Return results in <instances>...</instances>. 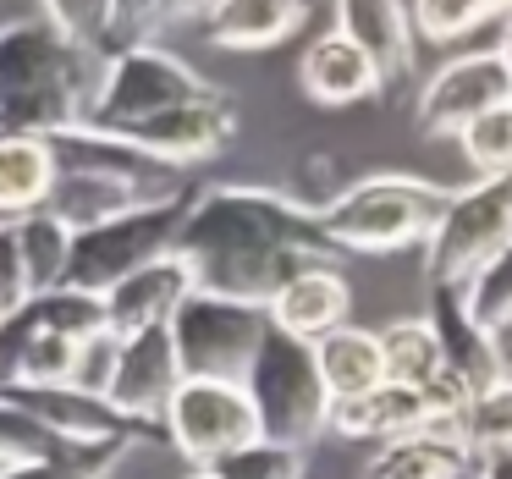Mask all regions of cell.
Segmentation results:
<instances>
[{
	"instance_id": "cell-2",
	"label": "cell",
	"mask_w": 512,
	"mask_h": 479,
	"mask_svg": "<svg viewBox=\"0 0 512 479\" xmlns=\"http://www.w3.org/2000/svg\"><path fill=\"white\" fill-rule=\"evenodd\" d=\"M100 61L61 28L56 6L0 23V138L83 127Z\"/></svg>"
},
{
	"instance_id": "cell-29",
	"label": "cell",
	"mask_w": 512,
	"mask_h": 479,
	"mask_svg": "<svg viewBox=\"0 0 512 479\" xmlns=\"http://www.w3.org/2000/svg\"><path fill=\"white\" fill-rule=\"evenodd\" d=\"M138 441H94V446H67L50 463H28V468H0V479H105L116 474L127 452Z\"/></svg>"
},
{
	"instance_id": "cell-21",
	"label": "cell",
	"mask_w": 512,
	"mask_h": 479,
	"mask_svg": "<svg viewBox=\"0 0 512 479\" xmlns=\"http://www.w3.org/2000/svg\"><path fill=\"white\" fill-rule=\"evenodd\" d=\"M309 353H314V375H320L331 402L364 397V391L380 386V342L364 325H336L331 336L309 342Z\"/></svg>"
},
{
	"instance_id": "cell-5",
	"label": "cell",
	"mask_w": 512,
	"mask_h": 479,
	"mask_svg": "<svg viewBox=\"0 0 512 479\" xmlns=\"http://www.w3.org/2000/svg\"><path fill=\"white\" fill-rule=\"evenodd\" d=\"M204 94H215V83L204 78L199 67H188L177 50L138 45V50H122V56L100 61V78H94L83 127H89V133L122 138L127 127L155 122L160 111H177V105L204 100Z\"/></svg>"
},
{
	"instance_id": "cell-11",
	"label": "cell",
	"mask_w": 512,
	"mask_h": 479,
	"mask_svg": "<svg viewBox=\"0 0 512 479\" xmlns=\"http://www.w3.org/2000/svg\"><path fill=\"white\" fill-rule=\"evenodd\" d=\"M232 133H237V100L215 89V94H204V100L177 105V111H160L155 122L127 127L122 144L138 149V155H149L166 171H188V166H199V160L221 155V149L232 144Z\"/></svg>"
},
{
	"instance_id": "cell-22",
	"label": "cell",
	"mask_w": 512,
	"mask_h": 479,
	"mask_svg": "<svg viewBox=\"0 0 512 479\" xmlns=\"http://www.w3.org/2000/svg\"><path fill=\"white\" fill-rule=\"evenodd\" d=\"M50 182H56V166H50L45 138H0V221L39 210L50 199Z\"/></svg>"
},
{
	"instance_id": "cell-12",
	"label": "cell",
	"mask_w": 512,
	"mask_h": 479,
	"mask_svg": "<svg viewBox=\"0 0 512 479\" xmlns=\"http://www.w3.org/2000/svg\"><path fill=\"white\" fill-rule=\"evenodd\" d=\"M182 386L177 353H171L166 325L155 331H133L116 336V358H111V380H105V402L133 424H160V408L171 402V391Z\"/></svg>"
},
{
	"instance_id": "cell-27",
	"label": "cell",
	"mask_w": 512,
	"mask_h": 479,
	"mask_svg": "<svg viewBox=\"0 0 512 479\" xmlns=\"http://www.w3.org/2000/svg\"><path fill=\"white\" fill-rule=\"evenodd\" d=\"M204 479H303L309 474V452L303 446H276V441H248L237 452L215 457V463L193 468Z\"/></svg>"
},
{
	"instance_id": "cell-15",
	"label": "cell",
	"mask_w": 512,
	"mask_h": 479,
	"mask_svg": "<svg viewBox=\"0 0 512 479\" xmlns=\"http://www.w3.org/2000/svg\"><path fill=\"white\" fill-rule=\"evenodd\" d=\"M336 34L353 39V50L369 61L375 72V94L397 89L402 78L413 72V28L402 6H386V0H353V6H336Z\"/></svg>"
},
{
	"instance_id": "cell-4",
	"label": "cell",
	"mask_w": 512,
	"mask_h": 479,
	"mask_svg": "<svg viewBox=\"0 0 512 479\" xmlns=\"http://www.w3.org/2000/svg\"><path fill=\"white\" fill-rule=\"evenodd\" d=\"M193 193H199V182H182V188L160 193V199L127 204V210H116V215H105V221L72 232L67 281H61V287L89 292V298H105L116 281H127L133 270H144V265H155L160 254H171Z\"/></svg>"
},
{
	"instance_id": "cell-8",
	"label": "cell",
	"mask_w": 512,
	"mask_h": 479,
	"mask_svg": "<svg viewBox=\"0 0 512 479\" xmlns=\"http://www.w3.org/2000/svg\"><path fill=\"white\" fill-rule=\"evenodd\" d=\"M265 331H270L265 309L226 303V298H210V292H193L166 325L182 380H226V386L243 380V369L254 364Z\"/></svg>"
},
{
	"instance_id": "cell-17",
	"label": "cell",
	"mask_w": 512,
	"mask_h": 479,
	"mask_svg": "<svg viewBox=\"0 0 512 479\" xmlns=\"http://www.w3.org/2000/svg\"><path fill=\"white\" fill-rule=\"evenodd\" d=\"M204 39L221 50H276L309 23V6L292 0H221L210 12H199Z\"/></svg>"
},
{
	"instance_id": "cell-32",
	"label": "cell",
	"mask_w": 512,
	"mask_h": 479,
	"mask_svg": "<svg viewBox=\"0 0 512 479\" xmlns=\"http://www.w3.org/2000/svg\"><path fill=\"white\" fill-rule=\"evenodd\" d=\"M468 474H474V479H512V446H496V452L474 457Z\"/></svg>"
},
{
	"instance_id": "cell-3",
	"label": "cell",
	"mask_w": 512,
	"mask_h": 479,
	"mask_svg": "<svg viewBox=\"0 0 512 479\" xmlns=\"http://www.w3.org/2000/svg\"><path fill=\"white\" fill-rule=\"evenodd\" d=\"M452 188L408 171H375L320 204V232L336 254H391L408 243H430Z\"/></svg>"
},
{
	"instance_id": "cell-20",
	"label": "cell",
	"mask_w": 512,
	"mask_h": 479,
	"mask_svg": "<svg viewBox=\"0 0 512 479\" xmlns=\"http://www.w3.org/2000/svg\"><path fill=\"white\" fill-rule=\"evenodd\" d=\"M298 83L314 105H353L375 94V72L369 61L353 50V39H342L336 28H325L298 61Z\"/></svg>"
},
{
	"instance_id": "cell-19",
	"label": "cell",
	"mask_w": 512,
	"mask_h": 479,
	"mask_svg": "<svg viewBox=\"0 0 512 479\" xmlns=\"http://www.w3.org/2000/svg\"><path fill=\"white\" fill-rule=\"evenodd\" d=\"M463 474H468V457L441 424L391 435L364 463V479H463Z\"/></svg>"
},
{
	"instance_id": "cell-23",
	"label": "cell",
	"mask_w": 512,
	"mask_h": 479,
	"mask_svg": "<svg viewBox=\"0 0 512 479\" xmlns=\"http://www.w3.org/2000/svg\"><path fill=\"white\" fill-rule=\"evenodd\" d=\"M441 430L463 446L468 463L485 457V452H496V446H512V380H490V386H479L474 397L441 424Z\"/></svg>"
},
{
	"instance_id": "cell-34",
	"label": "cell",
	"mask_w": 512,
	"mask_h": 479,
	"mask_svg": "<svg viewBox=\"0 0 512 479\" xmlns=\"http://www.w3.org/2000/svg\"><path fill=\"white\" fill-rule=\"evenodd\" d=\"M105 479H116V474H105Z\"/></svg>"
},
{
	"instance_id": "cell-33",
	"label": "cell",
	"mask_w": 512,
	"mask_h": 479,
	"mask_svg": "<svg viewBox=\"0 0 512 479\" xmlns=\"http://www.w3.org/2000/svg\"><path fill=\"white\" fill-rule=\"evenodd\" d=\"M182 479H204V474H193V468H188V474H182Z\"/></svg>"
},
{
	"instance_id": "cell-10",
	"label": "cell",
	"mask_w": 512,
	"mask_h": 479,
	"mask_svg": "<svg viewBox=\"0 0 512 479\" xmlns=\"http://www.w3.org/2000/svg\"><path fill=\"white\" fill-rule=\"evenodd\" d=\"M496 105H512V56L507 45L452 56L419 89V127L430 138H457L468 122H479Z\"/></svg>"
},
{
	"instance_id": "cell-18",
	"label": "cell",
	"mask_w": 512,
	"mask_h": 479,
	"mask_svg": "<svg viewBox=\"0 0 512 479\" xmlns=\"http://www.w3.org/2000/svg\"><path fill=\"white\" fill-rule=\"evenodd\" d=\"M424 424L430 419H424L419 391L386 386V380L375 391H364V397L331 402V413H325V430H336L342 441H391V435L424 430Z\"/></svg>"
},
{
	"instance_id": "cell-6",
	"label": "cell",
	"mask_w": 512,
	"mask_h": 479,
	"mask_svg": "<svg viewBox=\"0 0 512 479\" xmlns=\"http://www.w3.org/2000/svg\"><path fill=\"white\" fill-rule=\"evenodd\" d=\"M243 397L254 408V430L259 441L276 446H303L309 452L314 435H325V413H331V397H325L320 375H314V353L309 342H292L276 325L265 331L254 364L243 369Z\"/></svg>"
},
{
	"instance_id": "cell-14",
	"label": "cell",
	"mask_w": 512,
	"mask_h": 479,
	"mask_svg": "<svg viewBox=\"0 0 512 479\" xmlns=\"http://www.w3.org/2000/svg\"><path fill=\"white\" fill-rule=\"evenodd\" d=\"M424 325H430L435 347H441V369L463 375L474 391L490 386V380H512L507 375V347H496L474 320H468L463 287H430V314H424Z\"/></svg>"
},
{
	"instance_id": "cell-7",
	"label": "cell",
	"mask_w": 512,
	"mask_h": 479,
	"mask_svg": "<svg viewBox=\"0 0 512 479\" xmlns=\"http://www.w3.org/2000/svg\"><path fill=\"white\" fill-rule=\"evenodd\" d=\"M501 254H512V177H485L457 188L424 243L430 287H463Z\"/></svg>"
},
{
	"instance_id": "cell-30",
	"label": "cell",
	"mask_w": 512,
	"mask_h": 479,
	"mask_svg": "<svg viewBox=\"0 0 512 479\" xmlns=\"http://www.w3.org/2000/svg\"><path fill=\"white\" fill-rule=\"evenodd\" d=\"M457 144H463V160L479 171V182L512 177V105H496V111H485L479 122H468L463 133H457Z\"/></svg>"
},
{
	"instance_id": "cell-24",
	"label": "cell",
	"mask_w": 512,
	"mask_h": 479,
	"mask_svg": "<svg viewBox=\"0 0 512 479\" xmlns=\"http://www.w3.org/2000/svg\"><path fill=\"white\" fill-rule=\"evenodd\" d=\"M380 342V380L402 391H424L441 375V347H435L430 325L424 320H397L386 331H375Z\"/></svg>"
},
{
	"instance_id": "cell-26",
	"label": "cell",
	"mask_w": 512,
	"mask_h": 479,
	"mask_svg": "<svg viewBox=\"0 0 512 479\" xmlns=\"http://www.w3.org/2000/svg\"><path fill=\"white\" fill-rule=\"evenodd\" d=\"M413 28V45H452V39L474 34L485 23H501L507 6L501 0H419V6H402Z\"/></svg>"
},
{
	"instance_id": "cell-25",
	"label": "cell",
	"mask_w": 512,
	"mask_h": 479,
	"mask_svg": "<svg viewBox=\"0 0 512 479\" xmlns=\"http://www.w3.org/2000/svg\"><path fill=\"white\" fill-rule=\"evenodd\" d=\"M17 226V254H23V270H28V292H56L67 281V248H72V232L56 221V215L39 204L28 215H12Z\"/></svg>"
},
{
	"instance_id": "cell-13",
	"label": "cell",
	"mask_w": 512,
	"mask_h": 479,
	"mask_svg": "<svg viewBox=\"0 0 512 479\" xmlns=\"http://www.w3.org/2000/svg\"><path fill=\"white\" fill-rule=\"evenodd\" d=\"M193 298V270L182 265L177 254H160L155 265L133 270L127 281H116L100 298L105 309V331L111 336H133V331H155V325H171V314Z\"/></svg>"
},
{
	"instance_id": "cell-9",
	"label": "cell",
	"mask_w": 512,
	"mask_h": 479,
	"mask_svg": "<svg viewBox=\"0 0 512 479\" xmlns=\"http://www.w3.org/2000/svg\"><path fill=\"white\" fill-rule=\"evenodd\" d=\"M160 441H171L193 468L215 463V457L237 452V446L259 441L254 408H248L243 386L226 380H182L171 402L160 408Z\"/></svg>"
},
{
	"instance_id": "cell-1",
	"label": "cell",
	"mask_w": 512,
	"mask_h": 479,
	"mask_svg": "<svg viewBox=\"0 0 512 479\" xmlns=\"http://www.w3.org/2000/svg\"><path fill=\"white\" fill-rule=\"evenodd\" d=\"M171 254L193 270V292L265 309L292 276L331 270L336 248L314 204L254 182H221L193 193Z\"/></svg>"
},
{
	"instance_id": "cell-16",
	"label": "cell",
	"mask_w": 512,
	"mask_h": 479,
	"mask_svg": "<svg viewBox=\"0 0 512 479\" xmlns=\"http://www.w3.org/2000/svg\"><path fill=\"white\" fill-rule=\"evenodd\" d=\"M347 303L353 298H347V281L336 270H303L265 303V320L292 342H320L336 325H347Z\"/></svg>"
},
{
	"instance_id": "cell-31",
	"label": "cell",
	"mask_w": 512,
	"mask_h": 479,
	"mask_svg": "<svg viewBox=\"0 0 512 479\" xmlns=\"http://www.w3.org/2000/svg\"><path fill=\"white\" fill-rule=\"evenodd\" d=\"M28 298L34 292H28V270H23V254H17V226L0 221V320L23 309Z\"/></svg>"
},
{
	"instance_id": "cell-28",
	"label": "cell",
	"mask_w": 512,
	"mask_h": 479,
	"mask_svg": "<svg viewBox=\"0 0 512 479\" xmlns=\"http://www.w3.org/2000/svg\"><path fill=\"white\" fill-rule=\"evenodd\" d=\"M463 309L479 331L496 347H507V325H512V254H501L496 265H485L474 281H463Z\"/></svg>"
}]
</instances>
